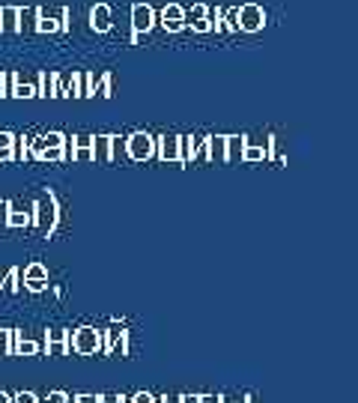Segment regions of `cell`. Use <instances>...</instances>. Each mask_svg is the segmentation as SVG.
Segmentation results:
<instances>
[{"instance_id": "cell-1", "label": "cell", "mask_w": 358, "mask_h": 403, "mask_svg": "<svg viewBox=\"0 0 358 403\" xmlns=\"http://www.w3.org/2000/svg\"><path fill=\"white\" fill-rule=\"evenodd\" d=\"M66 347H69V352H78V356H93V352H101V332L93 329V326H81V329L69 332Z\"/></svg>"}, {"instance_id": "cell-2", "label": "cell", "mask_w": 358, "mask_h": 403, "mask_svg": "<svg viewBox=\"0 0 358 403\" xmlns=\"http://www.w3.org/2000/svg\"><path fill=\"white\" fill-rule=\"evenodd\" d=\"M33 221H36V228H39L42 233H51L57 228V218H60V209H57V200L45 194L42 200H36V206H33Z\"/></svg>"}, {"instance_id": "cell-3", "label": "cell", "mask_w": 358, "mask_h": 403, "mask_svg": "<svg viewBox=\"0 0 358 403\" xmlns=\"http://www.w3.org/2000/svg\"><path fill=\"white\" fill-rule=\"evenodd\" d=\"M125 156H129L132 161H147L156 156V137H152L149 132H135L125 137Z\"/></svg>"}, {"instance_id": "cell-4", "label": "cell", "mask_w": 358, "mask_h": 403, "mask_svg": "<svg viewBox=\"0 0 358 403\" xmlns=\"http://www.w3.org/2000/svg\"><path fill=\"white\" fill-rule=\"evenodd\" d=\"M239 30H245V33H257L266 27V9L260 4H245V6H239Z\"/></svg>"}, {"instance_id": "cell-5", "label": "cell", "mask_w": 358, "mask_h": 403, "mask_svg": "<svg viewBox=\"0 0 358 403\" xmlns=\"http://www.w3.org/2000/svg\"><path fill=\"white\" fill-rule=\"evenodd\" d=\"M152 24H156V12H152L149 4H135L132 6V30H135V39L140 33H149Z\"/></svg>"}, {"instance_id": "cell-6", "label": "cell", "mask_w": 358, "mask_h": 403, "mask_svg": "<svg viewBox=\"0 0 358 403\" xmlns=\"http://www.w3.org/2000/svg\"><path fill=\"white\" fill-rule=\"evenodd\" d=\"M21 284L27 287L30 293H42V290L48 287V269L42 266V263H30V266L21 272Z\"/></svg>"}, {"instance_id": "cell-7", "label": "cell", "mask_w": 358, "mask_h": 403, "mask_svg": "<svg viewBox=\"0 0 358 403\" xmlns=\"http://www.w3.org/2000/svg\"><path fill=\"white\" fill-rule=\"evenodd\" d=\"M185 27H191L195 33H209L212 21H209V6L206 4H195L191 12H185Z\"/></svg>"}, {"instance_id": "cell-8", "label": "cell", "mask_w": 358, "mask_h": 403, "mask_svg": "<svg viewBox=\"0 0 358 403\" xmlns=\"http://www.w3.org/2000/svg\"><path fill=\"white\" fill-rule=\"evenodd\" d=\"M161 24H164V30L168 33H179L185 27V9L179 4H168L161 9Z\"/></svg>"}, {"instance_id": "cell-9", "label": "cell", "mask_w": 358, "mask_h": 403, "mask_svg": "<svg viewBox=\"0 0 358 403\" xmlns=\"http://www.w3.org/2000/svg\"><path fill=\"white\" fill-rule=\"evenodd\" d=\"M90 24H93L96 33H108L111 30V6L108 4H96L93 12H90Z\"/></svg>"}, {"instance_id": "cell-10", "label": "cell", "mask_w": 358, "mask_h": 403, "mask_svg": "<svg viewBox=\"0 0 358 403\" xmlns=\"http://www.w3.org/2000/svg\"><path fill=\"white\" fill-rule=\"evenodd\" d=\"M156 147H159L161 161H179V135L156 137Z\"/></svg>"}, {"instance_id": "cell-11", "label": "cell", "mask_w": 358, "mask_h": 403, "mask_svg": "<svg viewBox=\"0 0 358 403\" xmlns=\"http://www.w3.org/2000/svg\"><path fill=\"white\" fill-rule=\"evenodd\" d=\"M21 9L18 6H0V30L4 33H18L21 30Z\"/></svg>"}, {"instance_id": "cell-12", "label": "cell", "mask_w": 358, "mask_h": 403, "mask_svg": "<svg viewBox=\"0 0 358 403\" xmlns=\"http://www.w3.org/2000/svg\"><path fill=\"white\" fill-rule=\"evenodd\" d=\"M206 159L209 161H227V137L224 135L206 137Z\"/></svg>"}, {"instance_id": "cell-13", "label": "cell", "mask_w": 358, "mask_h": 403, "mask_svg": "<svg viewBox=\"0 0 358 403\" xmlns=\"http://www.w3.org/2000/svg\"><path fill=\"white\" fill-rule=\"evenodd\" d=\"M93 161L108 165L111 161V135H96L93 137Z\"/></svg>"}, {"instance_id": "cell-14", "label": "cell", "mask_w": 358, "mask_h": 403, "mask_svg": "<svg viewBox=\"0 0 358 403\" xmlns=\"http://www.w3.org/2000/svg\"><path fill=\"white\" fill-rule=\"evenodd\" d=\"M9 96H16V99H33L36 96V87L30 81H24L21 75H12V93Z\"/></svg>"}, {"instance_id": "cell-15", "label": "cell", "mask_w": 358, "mask_h": 403, "mask_svg": "<svg viewBox=\"0 0 358 403\" xmlns=\"http://www.w3.org/2000/svg\"><path fill=\"white\" fill-rule=\"evenodd\" d=\"M36 30L39 33H57L60 21L54 16H45V9H36Z\"/></svg>"}, {"instance_id": "cell-16", "label": "cell", "mask_w": 358, "mask_h": 403, "mask_svg": "<svg viewBox=\"0 0 358 403\" xmlns=\"http://www.w3.org/2000/svg\"><path fill=\"white\" fill-rule=\"evenodd\" d=\"M242 149H245V137H242V135H230L227 137V161L242 159Z\"/></svg>"}, {"instance_id": "cell-17", "label": "cell", "mask_w": 358, "mask_h": 403, "mask_svg": "<svg viewBox=\"0 0 358 403\" xmlns=\"http://www.w3.org/2000/svg\"><path fill=\"white\" fill-rule=\"evenodd\" d=\"M54 78H57V75H51V72H39V87H36V96H42V99L54 96Z\"/></svg>"}, {"instance_id": "cell-18", "label": "cell", "mask_w": 358, "mask_h": 403, "mask_svg": "<svg viewBox=\"0 0 358 403\" xmlns=\"http://www.w3.org/2000/svg\"><path fill=\"white\" fill-rule=\"evenodd\" d=\"M105 96V99H111L113 96V78H111V75H101V78H99V84H96V75H93V96Z\"/></svg>"}, {"instance_id": "cell-19", "label": "cell", "mask_w": 358, "mask_h": 403, "mask_svg": "<svg viewBox=\"0 0 358 403\" xmlns=\"http://www.w3.org/2000/svg\"><path fill=\"white\" fill-rule=\"evenodd\" d=\"M263 159H268V153L260 144H245V149H242V161H263Z\"/></svg>"}, {"instance_id": "cell-20", "label": "cell", "mask_w": 358, "mask_h": 403, "mask_svg": "<svg viewBox=\"0 0 358 403\" xmlns=\"http://www.w3.org/2000/svg\"><path fill=\"white\" fill-rule=\"evenodd\" d=\"M239 6H230V9H221V18H224V24H221V30H233V33H239V12H236Z\"/></svg>"}, {"instance_id": "cell-21", "label": "cell", "mask_w": 358, "mask_h": 403, "mask_svg": "<svg viewBox=\"0 0 358 403\" xmlns=\"http://www.w3.org/2000/svg\"><path fill=\"white\" fill-rule=\"evenodd\" d=\"M30 221H33L30 212H16V209H9V216H6V228H27Z\"/></svg>"}, {"instance_id": "cell-22", "label": "cell", "mask_w": 358, "mask_h": 403, "mask_svg": "<svg viewBox=\"0 0 358 403\" xmlns=\"http://www.w3.org/2000/svg\"><path fill=\"white\" fill-rule=\"evenodd\" d=\"M120 156H125V137L111 135V161H120Z\"/></svg>"}, {"instance_id": "cell-23", "label": "cell", "mask_w": 358, "mask_h": 403, "mask_svg": "<svg viewBox=\"0 0 358 403\" xmlns=\"http://www.w3.org/2000/svg\"><path fill=\"white\" fill-rule=\"evenodd\" d=\"M66 159V147H51L39 156V161H63Z\"/></svg>"}, {"instance_id": "cell-24", "label": "cell", "mask_w": 358, "mask_h": 403, "mask_svg": "<svg viewBox=\"0 0 358 403\" xmlns=\"http://www.w3.org/2000/svg\"><path fill=\"white\" fill-rule=\"evenodd\" d=\"M72 149H93V135H78L72 141Z\"/></svg>"}, {"instance_id": "cell-25", "label": "cell", "mask_w": 358, "mask_h": 403, "mask_svg": "<svg viewBox=\"0 0 358 403\" xmlns=\"http://www.w3.org/2000/svg\"><path fill=\"white\" fill-rule=\"evenodd\" d=\"M18 275H21L18 269H12V272L6 275V281H4V290H9V293H16V290L21 287V284H18Z\"/></svg>"}, {"instance_id": "cell-26", "label": "cell", "mask_w": 358, "mask_h": 403, "mask_svg": "<svg viewBox=\"0 0 358 403\" xmlns=\"http://www.w3.org/2000/svg\"><path fill=\"white\" fill-rule=\"evenodd\" d=\"M66 341H69V332H60V329L48 332V344H66Z\"/></svg>"}, {"instance_id": "cell-27", "label": "cell", "mask_w": 358, "mask_h": 403, "mask_svg": "<svg viewBox=\"0 0 358 403\" xmlns=\"http://www.w3.org/2000/svg\"><path fill=\"white\" fill-rule=\"evenodd\" d=\"M12 403H39V397H36L33 392H18L16 397H12Z\"/></svg>"}, {"instance_id": "cell-28", "label": "cell", "mask_w": 358, "mask_h": 403, "mask_svg": "<svg viewBox=\"0 0 358 403\" xmlns=\"http://www.w3.org/2000/svg\"><path fill=\"white\" fill-rule=\"evenodd\" d=\"M75 161H93V149H72Z\"/></svg>"}, {"instance_id": "cell-29", "label": "cell", "mask_w": 358, "mask_h": 403, "mask_svg": "<svg viewBox=\"0 0 358 403\" xmlns=\"http://www.w3.org/2000/svg\"><path fill=\"white\" fill-rule=\"evenodd\" d=\"M0 356H9V329H0Z\"/></svg>"}, {"instance_id": "cell-30", "label": "cell", "mask_w": 358, "mask_h": 403, "mask_svg": "<svg viewBox=\"0 0 358 403\" xmlns=\"http://www.w3.org/2000/svg\"><path fill=\"white\" fill-rule=\"evenodd\" d=\"M6 147H16V135H12V132H0V149H6Z\"/></svg>"}, {"instance_id": "cell-31", "label": "cell", "mask_w": 358, "mask_h": 403, "mask_svg": "<svg viewBox=\"0 0 358 403\" xmlns=\"http://www.w3.org/2000/svg\"><path fill=\"white\" fill-rule=\"evenodd\" d=\"M129 403H156V397H152L149 392H137L135 397H129Z\"/></svg>"}, {"instance_id": "cell-32", "label": "cell", "mask_w": 358, "mask_h": 403, "mask_svg": "<svg viewBox=\"0 0 358 403\" xmlns=\"http://www.w3.org/2000/svg\"><path fill=\"white\" fill-rule=\"evenodd\" d=\"M66 397H69L66 392H51V395H48L42 403H66Z\"/></svg>"}, {"instance_id": "cell-33", "label": "cell", "mask_w": 358, "mask_h": 403, "mask_svg": "<svg viewBox=\"0 0 358 403\" xmlns=\"http://www.w3.org/2000/svg\"><path fill=\"white\" fill-rule=\"evenodd\" d=\"M72 403H99V395H72Z\"/></svg>"}, {"instance_id": "cell-34", "label": "cell", "mask_w": 358, "mask_h": 403, "mask_svg": "<svg viewBox=\"0 0 358 403\" xmlns=\"http://www.w3.org/2000/svg\"><path fill=\"white\" fill-rule=\"evenodd\" d=\"M48 352H54V356H66L69 347L66 344H48Z\"/></svg>"}, {"instance_id": "cell-35", "label": "cell", "mask_w": 358, "mask_h": 403, "mask_svg": "<svg viewBox=\"0 0 358 403\" xmlns=\"http://www.w3.org/2000/svg\"><path fill=\"white\" fill-rule=\"evenodd\" d=\"M9 209H12V204H9V200H0V224H6V216H9Z\"/></svg>"}, {"instance_id": "cell-36", "label": "cell", "mask_w": 358, "mask_h": 403, "mask_svg": "<svg viewBox=\"0 0 358 403\" xmlns=\"http://www.w3.org/2000/svg\"><path fill=\"white\" fill-rule=\"evenodd\" d=\"M200 403H221L218 395H200Z\"/></svg>"}, {"instance_id": "cell-37", "label": "cell", "mask_w": 358, "mask_h": 403, "mask_svg": "<svg viewBox=\"0 0 358 403\" xmlns=\"http://www.w3.org/2000/svg\"><path fill=\"white\" fill-rule=\"evenodd\" d=\"M12 156H16V153H12V147H6V149H0V161H12Z\"/></svg>"}, {"instance_id": "cell-38", "label": "cell", "mask_w": 358, "mask_h": 403, "mask_svg": "<svg viewBox=\"0 0 358 403\" xmlns=\"http://www.w3.org/2000/svg\"><path fill=\"white\" fill-rule=\"evenodd\" d=\"M179 403H200V395H183Z\"/></svg>"}, {"instance_id": "cell-39", "label": "cell", "mask_w": 358, "mask_h": 403, "mask_svg": "<svg viewBox=\"0 0 358 403\" xmlns=\"http://www.w3.org/2000/svg\"><path fill=\"white\" fill-rule=\"evenodd\" d=\"M0 96H6V75L0 72Z\"/></svg>"}, {"instance_id": "cell-40", "label": "cell", "mask_w": 358, "mask_h": 403, "mask_svg": "<svg viewBox=\"0 0 358 403\" xmlns=\"http://www.w3.org/2000/svg\"><path fill=\"white\" fill-rule=\"evenodd\" d=\"M0 403H12V397H9L6 392H0Z\"/></svg>"}]
</instances>
